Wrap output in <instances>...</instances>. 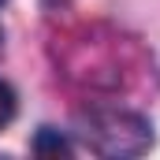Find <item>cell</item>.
Wrapping results in <instances>:
<instances>
[{"label":"cell","instance_id":"obj_2","mask_svg":"<svg viewBox=\"0 0 160 160\" xmlns=\"http://www.w3.org/2000/svg\"><path fill=\"white\" fill-rule=\"evenodd\" d=\"M15 116V89L8 82H0V127H8Z\"/></svg>","mask_w":160,"mask_h":160},{"label":"cell","instance_id":"obj_1","mask_svg":"<svg viewBox=\"0 0 160 160\" xmlns=\"http://www.w3.org/2000/svg\"><path fill=\"white\" fill-rule=\"evenodd\" d=\"M86 142L104 157H134L149 149V123L123 108H97L86 116Z\"/></svg>","mask_w":160,"mask_h":160}]
</instances>
